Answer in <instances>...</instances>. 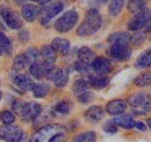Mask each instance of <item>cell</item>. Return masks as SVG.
Segmentation results:
<instances>
[{
	"label": "cell",
	"mask_w": 151,
	"mask_h": 142,
	"mask_svg": "<svg viewBox=\"0 0 151 142\" xmlns=\"http://www.w3.org/2000/svg\"><path fill=\"white\" fill-rule=\"evenodd\" d=\"M101 24H102V18L100 12L95 8H91L86 12L84 21L79 24L77 29V35L81 37L93 35L101 28Z\"/></svg>",
	"instance_id": "cell-1"
},
{
	"label": "cell",
	"mask_w": 151,
	"mask_h": 142,
	"mask_svg": "<svg viewBox=\"0 0 151 142\" xmlns=\"http://www.w3.org/2000/svg\"><path fill=\"white\" fill-rule=\"evenodd\" d=\"M128 104L136 114H147L151 111V98L145 92H136L128 98Z\"/></svg>",
	"instance_id": "cell-2"
},
{
	"label": "cell",
	"mask_w": 151,
	"mask_h": 142,
	"mask_svg": "<svg viewBox=\"0 0 151 142\" xmlns=\"http://www.w3.org/2000/svg\"><path fill=\"white\" fill-rule=\"evenodd\" d=\"M60 132H65V128L58 124H50L41 127L36 131L29 142H50L54 135H56Z\"/></svg>",
	"instance_id": "cell-3"
},
{
	"label": "cell",
	"mask_w": 151,
	"mask_h": 142,
	"mask_svg": "<svg viewBox=\"0 0 151 142\" xmlns=\"http://www.w3.org/2000/svg\"><path fill=\"white\" fill-rule=\"evenodd\" d=\"M79 15L75 9H70L68 12H65L60 18L56 20L54 27L58 33H69L70 30H72L75 28V26L78 22Z\"/></svg>",
	"instance_id": "cell-4"
},
{
	"label": "cell",
	"mask_w": 151,
	"mask_h": 142,
	"mask_svg": "<svg viewBox=\"0 0 151 142\" xmlns=\"http://www.w3.org/2000/svg\"><path fill=\"white\" fill-rule=\"evenodd\" d=\"M24 139V133L14 124L0 126V140L6 142H19Z\"/></svg>",
	"instance_id": "cell-5"
},
{
	"label": "cell",
	"mask_w": 151,
	"mask_h": 142,
	"mask_svg": "<svg viewBox=\"0 0 151 142\" xmlns=\"http://www.w3.org/2000/svg\"><path fill=\"white\" fill-rule=\"evenodd\" d=\"M151 20V12L149 8H144L139 13L135 14V16L127 23V28L130 31H139L141 29L145 28Z\"/></svg>",
	"instance_id": "cell-6"
},
{
	"label": "cell",
	"mask_w": 151,
	"mask_h": 142,
	"mask_svg": "<svg viewBox=\"0 0 151 142\" xmlns=\"http://www.w3.org/2000/svg\"><path fill=\"white\" fill-rule=\"evenodd\" d=\"M107 53L115 61L123 62L130 59L132 50L129 44H111V48L108 49Z\"/></svg>",
	"instance_id": "cell-7"
},
{
	"label": "cell",
	"mask_w": 151,
	"mask_h": 142,
	"mask_svg": "<svg viewBox=\"0 0 151 142\" xmlns=\"http://www.w3.org/2000/svg\"><path fill=\"white\" fill-rule=\"evenodd\" d=\"M64 9V4L62 1H54L44 5L43 8H41L40 12V21L44 24L49 22L51 18H54Z\"/></svg>",
	"instance_id": "cell-8"
},
{
	"label": "cell",
	"mask_w": 151,
	"mask_h": 142,
	"mask_svg": "<svg viewBox=\"0 0 151 142\" xmlns=\"http://www.w3.org/2000/svg\"><path fill=\"white\" fill-rule=\"evenodd\" d=\"M0 15L2 21L7 24L8 28L11 29H14V30H18L22 27V18L19 14L14 11H12L11 8L8 7H1L0 9Z\"/></svg>",
	"instance_id": "cell-9"
},
{
	"label": "cell",
	"mask_w": 151,
	"mask_h": 142,
	"mask_svg": "<svg viewBox=\"0 0 151 142\" xmlns=\"http://www.w3.org/2000/svg\"><path fill=\"white\" fill-rule=\"evenodd\" d=\"M91 66L98 75H106L113 70L111 60L106 57H96Z\"/></svg>",
	"instance_id": "cell-10"
},
{
	"label": "cell",
	"mask_w": 151,
	"mask_h": 142,
	"mask_svg": "<svg viewBox=\"0 0 151 142\" xmlns=\"http://www.w3.org/2000/svg\"><path fill=\"white\" fill-rule=\"evenodd\" d=\"M41 113H42L41 105L36 102H29V103H26L24 110L21 114V119H23L24 121H32V120H35Z\"/></svg>",
	"instance_id": "cell-11"
},
{
	"label": "cell",
	"mask_w": 151,
	"mask_h": 142,
	"mask_svg": "<svg viewBox=\"0 0 151 142\" xmlns=\"http://www.w3.org/2000/svg\"><path fill=\"white\" fill-rule=\"evenodd\" d=\"M13 81L23 91H30V90H33L34 86H35L33 79L27 74H17L14 76Z\"/></svg>",
	"instance_id": "cell-12"
},
{
	"label": "cell",
	"mask_w": 151,
	"mask_h": 142,
	"mask_svg": "<svg viewBox=\"0 0 151 142\" xmlns=\"http://www.w3.org/2000/svg\"><path fill=\"white\" fill-rule=\"evenodd\" d=\"M40 12H41V8L35 6V5H32V4H26L21 8L22 18L28 22L35 21L40 16Z\"/></svg>",
	"instance_id": "cell-13"
},
{
	"label": "cell",
	"mask_w": 151,
	"mask_h": 142,
	"mask_svg": "<svg viewBox=\"0 0 151 142\" xmlns=\"http://www.w3.org/2000/svg\"><path fill=\"white\" fill-rule=\"evenodd\" d=\"M127 109V103L122 99H113L111 102L107 103L106 105V112L111 116H119L121 113H123Z\"/></svg>",
	"instance_id": "cell-14"
},
{
	"label": "cell",
	"mask_w": 151,
	"mask_h": 142,
	"mask_svg": "<svg viewBox=\"0 0 151 142\" xmlns=\"http://www.w3.org/2000/svg\"><path fill=\"white\" fill-rule=\"evenodd\" d=\"M105 116V110L99 105H94V107H88L86 111H85V119L90 123H98Z\"/></svg>",
	"instance_id": "cell-15"
},
{
	"label": "cell",
	"mask_w": 151,
	"mask_h": 142,
	"mask_svg": "<svg viewBox=\"0 0 151 142\" xmlns=\"http://www.w3.org/2000/svg\"><path fill=\"white\" fill-rule=\"evenodd\" d=\"M51 46L55 49V51L58 52L62 55H66L70 52V49H71V44L68 39L65 38H62V37H57L55 38L52 42H51Z\"/></svg>",
	"instance_id": "cell-16"
},
{
	"label": "cell",
	"mask_w": 151,
	"mask_h": 142,
	"mask_svg": "<svg viewBox=\"0 0 151 142\" xmlns=\"http://www.w3.org/2000/svg\"><path fill=\"white\" fill-rule=\"evenodd\" d=\"M78 58H79V61H81L83 64L85 65H92V62L94 61V59L96 58L94 51L91 50L90 48L87 46H83L79 49L78 51Z\"/></svg>",
	"instance_id": "cell-17"
},
{
	"label": "cell",
	"mask_w": 151,
	"mask_h": 142,
	"mask_svg": "<svg viewBox=\"0 0 151 142\" xmlns=\"http://www.w3.org/2000/svg\"><path fill=\"white\" fill-rule=\"evenodd\" d=\"M52 82L57 88H63L69 82V72L65 68H58L55 72V75L52 77Z\"/></svg>",
	"instance_id": "cell-18"
},
{
	"label": "cell",
	"mask_w": 151,
	"mask_h": 142,
	"mask_svg": "<svg viewBox=\"0 0 151 142\" xmlns=\"http://www.w3.org/2000/svg\"><path fill=\"white\" fill-rule=\"evenodd\" d=\"M113 121L119 127H122V128H124V129H132V128L135 127V120L132 119V117L129 116V114L121 113V114H119V116H115Z\"/></svg>",
	"instance_id": "cell-19"
},
{
	"label": "cell",
	"mask_w": 151,
	"mask_h": 142,
	"mask_svg": "<svg viewBox=\"0 0 151 142\" xmlns=\"http://www.w3.org/2000/svg\"><path fill=\"white\" fill-rule=\"evenodd\" d=\"M87 81H88V84L94 89L106 88L109 84V79L106 77L105 75H90Z\"/></svg>",
	"instance_id": "cell-20"
},
{
	"label": "cell",
	"mask_w": 151,
	"mask_h": 142,
	"mask_svg": "<svg viewBox=\"0 0 151 142\" xmlns=\"http://www.w3.org/2000/svg\"><path fill=\"white\" fill-rule=\"evenodd\" d=\"M130 38H132V36L128 33L119 31V33H114V34L108 36L107 40L109 44H129Z\"/></svg>",
	"instance_id": "cell-21"
},
{
	"label": "cell",
	"mask_w": 151,
	"mask_h": 142,
	"mask_svg": "<svg viewBox=\"0 0 151 142\" xmlns=\"http://www.w3.org/2000/svg\"><path fill=\"white\" fill-rule=\"evenodd\" d=\"M41 57L42 60L48 62V64H54L57 59V52L51 45H44L41 49Z\"/></svg>",
	"instance_id": "cell-22"
},
{
	"label": "cell",
	"mask_w": 151,
	"mask_h": 142,
	"mask_svg": "<svg viewBox=\"0 0 151 142\" xmlns=\"http://www.w3.org/2000/svg\"><path fill=\"white\" fill-rule=\"evenodd\" d=\"M151 66V49L144 51L143 53L139 54V57L137 58L136 62H135V67L139 68V70H144V68H149Z\"/></svg>",
	"instance_id": "cell-23"
},
{
	"label": "cell",
	"mask_w": 151,
	"mask_h": 142,
	"mask_svg": "<svg viewBox=\"0 0 151 142\" xmlns=\"http://www.w3.org/2000/svg\"><path fill=\"white\" fill-rule=\"evenodd\" d=\"M72 104L69 101H60L58 102L55 107H52V114L57 116H66L71 112Z\"/></svg>",
	"instance_id": "cell-24"
},
{
	"label": "cell",
	"mask_w": 151,
	"mask_h": 142,
	"mask_svg": "<svg viewBox=\"0 0 151 142\" xmlns=\"http://www.w3.org/2000/svg\"><path fill=\"white\" fill-rule=\"evenodd\" d=\"M134 84L141 88L148 87L151 84V72H144L141 73L135 80H134Z\"/></svg>",
	"instance_id": "cell-25"
},
{
	"label": "cell",
	"mask_w": 151,
	"mask_h": 142,
	"mask_svg": "<svg viewBox=\"0 0 151 142\" xmlns=\"http://www.w3.org/2000/svg\"><path fill=\"white\" fill-rule=\"evenodd\" d=\"M32 91H33L34 97H36V98H43V97H45L49 94L50 86L47 84V83H36Z\"/></svg>",
	"instance_id": "cell-26"
},
{
	"label": "cell",
	"mask_w": 151,
	"mask_h": 142,
	"mask_svg": "<svg viewBox=\"0 0 151 142\" xmlns=\"http://www.w3.org/2000/svg\"><path fill=\"white\" fill-rule=\"evenodd\" d=\"M30 62L28 60V58L26 57V54H18L15 58H14V61H13V68L15 71H22L24 70L27 66H29Z\"/></svg>",
	"instance_id": "cell-27"
},
{
	"label": "cell",
	"mask_w": 151,
	"mask_h": 142,
	"mask_svg": "<svg viewBox=\"0 0 151 142\" xmlns=\"http://www.w3.org/2000/svg\"><path fill=\"white\" fill-rule=\"evenodd\" d=\"M12 52L11 40L2 31H0V54H9Z\"/></svg>",
	"instance_id": "cell-28"
},
{
	"label": "cell",
	"mask_w": 151,
	"mask_h": 142,
	"mask_svg": "<svg viewBox=\"0 0 151 142\" xmlns=\"http://www.w3.org/2000/svg\"><path fill=\"white\" fill-rule=\"evenodd\" d=\"M88 87H90V84H88V81H87V80H85V79H79V80H77L75 83H73V86H72V91H73V94H75L76 96H79L80 94L87 91Z\"/></svg>",
	"instance_id": "cell-29"
},
{
	"label": "cell",
	"mask_w": 151,
	"mask_h": 142,
	"mask_svg": "<svg viewBox=\"0 0 151 142\" xmlns=\"http://www.w3.org/2000/svg\"><path fill=\"white\" fill-rule=\"evenodd\" d=\"M124 2H126V0H112L109 4V7H108L109 15H112V16L119 15L124 6Z\"/></svg>",
	"instance_id": "cell-30"
},
{
	"label": "cell",
	"mask_w": 151,
	"mask_h": 142,
	"mask_svg": "<svg viewBox=\"0 0 151 142\" xmlns=\"http://www.w3.org/2000/svg\"><path fill=\"white\" fill-rule=\"evenodd\" d=\"M145 8V1L144 0H128V9L134 15L139 13Z\"/></svg>",
	"instance_id": "cell-31"
},
{
	"label": "cell",
	"mask_w": 151,
	"mask_h": 142,
	"mask_svg": "<svg viewBox=\"0 0 151 142\" xmlns=\"http://www.w3.org/2000/svg\"><path fill=\"white\" fill-rule=\"evenodd\" d=\"M75 142H95L96 141V134L94 132H84L75 136Z\"/></svg>",
	"instance_id": "cell-32"
},
{
	"label": "cell",
	"mask_w": 151,
	"mask_h": 142,
	"mask_svg": "<svg viewBox=\"0 0 151 142\" xmlns=\"http://www.w3.org/2000/svg\"><path fill=\"white\" fill-rule=\"evenodd\" d=\"M24 54H26V57L28 58V60H29L30 64L42 60L41 52L38 51L37 49H35V48H30V49H28V50L24 52Z\"/></svg>",
	"instance_id": "cell-33"
},
{
	"label": "cell",
	"mask_w": 151,
	"mask_h": 142,
	"mask_svg": "<svg viewBox=\"0 0 151 142\" xmlns=\"http://www.w3.org/2000/svg\"><path fill=\"white\" fill-rule=\"evenodd\" d=\"M0 121L4 125H11V124H14L15 121V116L13 112L11 111H2L0 113Z\"/></svg>",
	"instance_id": "cell-34"
},
{
	"label": "cell",
	"mask_w": 151,
	"mask_h": 142,
	"mask_svg": "<svg viewBox=\"0 0 151 142\" xmlns=\"http://www.w3.org/2000/svg\"><path fill=\"white\" fill-rule=\"evenodd\" d=\"M78 97V101L81 103V104H87V103H91L93 99H94V95H93V92H91V91H85V92H83V94H80L79 96H77Z\"/></svg>",
	"instance_id": "cell-35"
},
{
	"label": "cell",
	"mask_w": 151,
	"mask_h": 142,
	"mask_svg": "<svg viewBox=\"0 0 151 142\" xmlns=\"http://www.w3.org/2000/svg\"><path fill=\"white\" fill-rule=\"evenodd\" d=\"M24 107H26V102L20 101V99H15L12 103V110H13V112L17 113L20 117H21V114H22V112L24 110Z\"/></svg>",
	"instance_id": "cell-36"
},
{
	"label": "cell",
	"mask_w": 151,
	"mask_h": 142,
	"mask_svg": "<svg viewBox=\"0 0 151 142\" xmlns=\"http://www.w3.org/2000/svg\"><path fill=\"white\" fill-rule=\"evenodd\" d=\"M102 129H104V132H106V133L115 134V133L117 132V125L115 124L113 120H107L105 124L102 125Z\"/></svg>",
	"instance_id": "cell-37"
},
{
	"label": "cell",
	"mask_w": 151,
	"mask_h": 142,
	"mask_svg": "<svg viewBox=\"0 0 151 142\" xmlns=\"http://www.w3.org/2000/svg\"><path fill=\"white\" fill-rule=\"evenodd\" d=\"M145 40V35L141 31H135V34L132 36L130 38V42L132 43V45H141L143 42Z\"/></svg>",
	"instance_id": "cell-38"
},
{
	"label": "cell",
	"mask_w": 151,
	"mask_h": 142,
	"mask_svg": "<svg viewBox=\"0 0 151 142\" xmlns=\"http://www.w3.org/2000/svg\"><path fill=\"white\" fill-rule=\"evenodd\" d=\"M75 70L77 72H79V73H81V74H88L90 66L83 64L81 61H77V62H75Z\"/></svg>",
	"instance_id": "cell-39"
},
{
	"label": "cell",
	"mask_w": 151,
	"mask_h": 142,
	"mask_svg": "<svg viewBox=\"0 0 151 142\" xmlns=\"http://www.w3.org/2000/svg\"><path fill=\"white\" fill-rule=\"evenodd\" d=\"M66 140V133L65 132H60L56 135L52 136V139L50 140V142H64Z\"/></svg>",
	"instance_id": "cell-40"
},
{
	"label": "cell",
	"mask_w": 151,
	"mask_h": 142,
	"mask_svg": "<svg viewBox=\"0 0 151 142\" xmlns=\"http://www.w3.org/2000/svg\"><path fill=\"white\" fill-rule=\"evenodd\" d=\"M135 127L138 129V131H142V132H144V131H147V125H144L143 123H141V121H138V123H135Z\"/></svg>",
	"instance_id": "cell-41"
},
{
	"label": "cell",
	"mask_w": 151,
	"mask_h": 142,
	"mask_svg": "<svg viewBox=\"0 0 151 142\" xmlns=\"http://www.w3.org/2000/svg\"><path fill=\"white\" fill-rule=\"evenodd\" d=\"M32 1H34V2H36V4H40V5H47V4H49V2H51L52 0H32Z\"/></svg>",
	"instance_id": "cell-42"
},
{
	"label": "cell",
	"mask_w": 151,
	"mask_h": 142,
	"mask_svg": "<svg viewBox=\"0 0 151 142\" xmlns=\"http://www.w3.org/2000/svg\"><path fill=\"white\" fill-rule=\"evenodd\" d=\"M14 1H15V4H18V5H22V6L26 5V4H24L26 0H14Z\"/></svg>",
	"instance_id": "cell-43"
},
{
	"label": "cell",
	"mask_w": 151,
	"mask_h": 142,
	"mask_svg": "<svg viewBox=\"0 0 151 142\" xmlns=\"http://www.w3.org/2000/svg\"><path fill=\"white\" fill-rule=\"evenodd\" d=\"M107 1H108V0H98V2H99L100 5H105Z\"/></svg>",
	"instance_id": "cell-44"
},
{
	"label": "cell",
	"mask_w": 151,
	"mask_h": 142,
	"mask_svg": "<svg viewBox=\"0 0 151 142\" xmlns=\"http://www.w3.org/2000/svg\"><path fill=\"white\" fill-rule=\"evenodd\" d=\"M147 29H148V31H151V20H150V22H149V24L147 26Z\"/></svg>",
	"instance_id": "cell-45"
},
{
	"label": "cell",
	"mask_w": 151,
	"mask_h": 142,
	"mask_svg": "<svg viewBox=\"0 0 151 142\" xmlns=\"http://www.w3.org/2000/svg\"><path fill=\"white\" fill-rule=\"evenodd\" d=\"M148 125H149V128L151 129V119H149V120H148Z\"/></svg>",
	"instance_id": "cell-46"
},
{
	"label": "cell",
	"mask_w": 151,
	"mask_h": 142,
	"mask_svg": "<svg viewBox=\"0 0 151 142\" xmlns=\"http://www.w3.org/2000/svg\"><path fill=\"white\" fill-rule=\"evenodd\" d=\"M1 97H2V94H1V91H0V99H1Z\"/></svg>",
	"instance_id": "cell-47"
},
{
	"label": "cell",
	"mask_w": 151,
	"mask_h": 142,
	"mask_svg": "<svg viewBox=\"0 0 151 142\" xmlns=\"http://www.w3.org/2000/svg\"><path fill=\"white\" fill-rule=\"evenodd\" d=\"M1 29H2V26H1V23H0V30H1Z\"/></svg>",
	"instance_id": "cell-48"
},
{
	"label": "cell",
	"mask_w": 151,
	"mask_h": 142,
	"mask_svg": "<svg viewBox=\"0 0 151 142\" xmlns=\"http://www.w3.org/2000/svg\"><path fill=\"white\" fill-rule=\"evenodd\" d=\"M19 142H24V139H23V140H21V141H19Z\"/></svg>",
	"instance_id": "cell-49"
}]
</instances>
